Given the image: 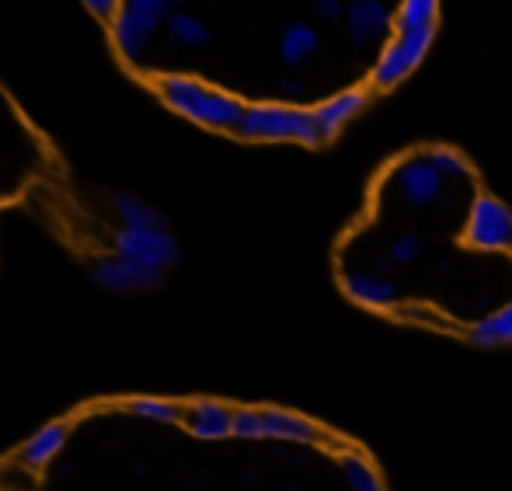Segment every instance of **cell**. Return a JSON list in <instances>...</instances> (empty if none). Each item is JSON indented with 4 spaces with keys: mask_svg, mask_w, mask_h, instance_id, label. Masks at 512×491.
Masks as SVG:
<instances>
[{
    "mask_svg": "<svg viewBox=\"0 0 512 491\" xmlns=\"http://www.w3.org/2000/svg\"><path fill=\"white\" fill-rule=\"evenodd\" d=\"M338 286L394 321L512 342V209L446 143H418L377 171L335 248Z\"/></svg>",
    "mask_w": 512,
    "mask_h": 491,
    "instance_id": "obj_1",
    "label": "cell"
},
{
    "mask_svg": "<svg viewBox=\"0 0 512 491\" xmlns=\"http://www.w3.org/2000/svg\"><path fill=\"white\" fill-rule=\"evenodd\" d=\"M157 91H161V98L168 101L175 112L189 115L192 122L209 126V129H237L244 108H248L241 98L227 95V91H220V88H206L203 81H196V77H189V74L161 77Z\"/></svg>",
    "mask_w": 512,
    "mask_h": 491,
    "instance_id": "obj_2",
    "label": "cell"
},
{
    "mask_svg": "<svg viewBox=\"0 0 512 491\" xmlns=\"http://www.w3.org/2000/svg\"><path fill=\"white\" fill-rule=\"evenodd\" d=\"M171 14L175 11H171V4H164V0H129V4H122L112 21V42L122 60L140 63L150 39H154V32Z\"/></svg>",
    "mask_w": 512,
    "mask_h": 491,
    "instance_id": "obj_3",
    "label": "cell"
},
{
    "mask_svg": "<svg viewBox=\"0 0 512 491\" xmlns=\"http://www.w3.org/2000/svg\"><path fill=\"white\" fill-rule=\"evenodd\" d=\"M115 258H126L133 265H143V269L164 272L178 262V241L171 237V230H133L122 227L115 230L112 237Z\"/></svg>",
    "mask_w": 512,
    "mask_h": 491,
    "instance_id": "obj_4",
    "label": "cell"
},
{
    "mask_svg": "<svg viewBox=\"0 0 512 491\" xmlns=\"http://www.w3.org/2000/svg\"><path fill=\"white\" fill-rule=\"evenodd\" d=\"M91 279L112 293H129V290H157L164 283V272L143 269V265L126 262V258H98L91 265Z\"/></svg>",
    "mask_w": 512,
    "mask_h": 491,
    "instance_id": "obj_5",
    "label": "cell"
},
{
    "mask_svg": "<svg viewBox=\"0 0 512 491\" xmlns=\"http://www.w3.org/2000/svg\"><path fill=\"white\" fill-rule=\"evenodd\" d=\"M185 425L199 439H227L234 436V408L220 401H196L185 408Z\"/></svg>",
    "mask_w": 512,
    "mask_h": 491,
    "instance_id": "obj_6",
    "label": "cell"
},
{
    "mask_svg": "<svg viewBox=\"0 0 512 491\" xmlns=\"http://www.w3.org/2000/svg\"><path fill=\"white\" fill-rule=\"evenodd\" d=\"M67 436H70V425L67 422H49V425H42V429L35 432V436L28 439L25 446H21L18 464L28 467V471H39V467H46L49 460H53L56 453L63 450Z\"/></svg>",
    "mask_w": 512,
    "mask_h": 491,
    "instance_id": "obj_7",
    "label": "cell"
},
{
    "mask_svg": "<svg viewBox=\"0 0 512 491\" xmlns=\"http://www.w3.org/2000/svg\"><path fill=\"white\" fill-rule=\"evenodd\" d=\"M112 209L115 216L122 220V227H133V230H164V216L157 213L154 206H147L140 196H129V192H115L112 196Z\"/></svg>",
    "mask_w": 512,
    "mask_h": 491,
    "instance_id": "obj_8",
    "label": "cell"
},
{
    "mask_svg": "<svg viewBox=\"0 0 512 491\" xmlns=\"http://www.w3.org/2000/svg\"><path fill=\"white\" fill-rule=\"evenodd\" d=\"M164 28H168L171 39H175L178 46H185V49H206L209 42H213V32H209L206 21L196 18V14L175 11L168 21H164Z\"/></svg>",
    "mask_w": 512,
    "mask_h": 491,
    "instance_id": "obj_9",
    "label": "cell"
},
{
    "mask_svg": "<svg viewBox=\"0 0 512 491\" xmlns=\"http://www.w3.org/2000/svg\"><path fill=\"white\" fill-rule=\"evenodd\" d=\"M126 408L140 418H154V422H182L185 411L171 401H161V397H129Z\"/></svg>",
    "mask_w": 512,
    "mask_h": 491,
    "instance_id": "obj_10",
    "label": "cell"
},
{
    "mask_svg": "<svg viewBox=\"0 0 512 491\" xmlns=\"http://www.w3.org/2000/svg\"><path fill=\"white\" fill-rule=\"evenodd\" d=\"M88 11L95 14V18H102V21H108V25H112L115 14H119V7H115L112 0H88Z\"/></svg>",
    "mask_w": 512,
    "mask_h": 491,
    "instance_id": "obj_11",
    "label": "cell"
}]
</instances>
